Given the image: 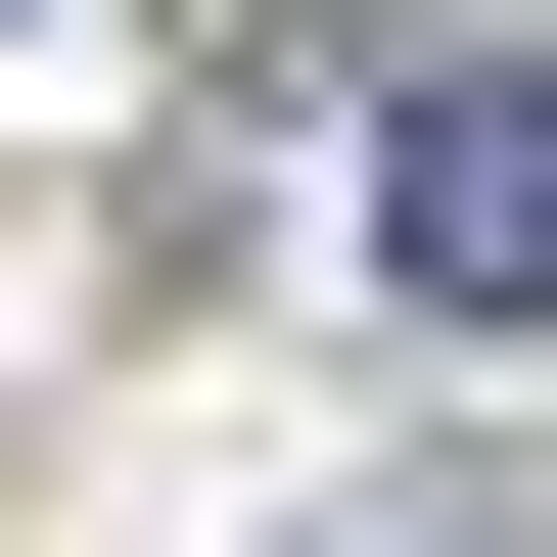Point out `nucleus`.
<instances>
[{"label": "nucleus", "instance_id": "f257e3e1", "mask_svg": "<svg viewBox=\"0 0 557 557\" xmlns=\"http://www.w3.org/2000/svg\"><path fill=\"white\" fill-rule=\"evenodd\" d=\"M372 278L418 325H557V47H465V94L372 139Z\"/></svg>", "mask_w": 557, "mask_h": 557}]
</instances>
